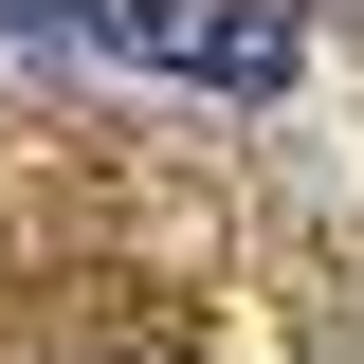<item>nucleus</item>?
<instances>
[{
    "mask_svg": "<svg viewBox=\"0 0 364 364\" xmlns=\"http://www.w3.org/2000/svg\"><path fill=\"white\" fill-rule=\"evenodd\" d=\"M0 37H73V55H128V73H182V91H291L310 37L291 0H0Z\"/></svg>",
    "mask_w": 364,
    "mask_h": 364,
    "instance_id": "1",
    "label": "nucleus"
}]
</instances>
